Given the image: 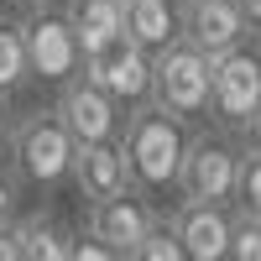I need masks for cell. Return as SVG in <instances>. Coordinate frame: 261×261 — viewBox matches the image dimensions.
Listing matches in <instances>:
<instances>
[{
	"label": "cell",
	"instance_id": "28",
	"mask_svg": "<svg viewBox=\"0 0 261 261\" xmlns=\"http://www.w3.org/2000/svg\"><path fill=\"white\" fill-rule=\"evenodd\" d=\"M6 6H11V0H0V16H6Z\"/></svg>",
	"mask_w": 261,
	"mask_h": 261
},
{
	"label": "cell",
	"instance_id": "25",
	"mask_svg": "<svg viewBox=\"0 0 261 261\" xmlns=\"http://www.w3.org/2000/svg\"><path fill=\"white\" fill-rule=\"evenodd\" d=\"M0 261H21V256H16V235H11V225L0 230Z\"/></svg>",
	"mask_w": 261,
	"mask_h": 261
},
{
	"label": "cell",
	"instance_id": "23",
	"mask_svg": "<svg viewBox=\"0 0 261 261\" xmlns=\"http://www.w3.org/2000/svg\"><path fill=\"white\" fill-rule=\"evenodd\" d=\"M11 130H16V115H11V99H0V162L11 151Z\"/></svg>",
	"mask_w": 261,
	"mask_h": 261
},
{
	"label": "cell",
	"instance_id": "16",
	"mask_svg": "<svg viewBox=\"0 0 261 261\" xmlns=\"http://www.w3.org/2000/svg\"><path fill=\"white\" fill-rule=\"evenodd\" d=\"M27 47H21V27L11 16H0V99H11L16 89H27Z\"/></svg>",
	"mask_w": 261,
	"mask_h": 261
},
{
	"label": "cell",
	"instance_id": "14",
	"mask_svg": "<svg viewBox=\"0 0 261 261\" xmlns=\"http://www.w3.org/2000/svg\"><path fill=\"white\" fill-rule=\"evenodd\" d=\"M16 256L21 261H68L73 251V230L58 220L53 209H32V214H16Z\"/></svg>",
	"mask_w": 261,
	"mask_h": 261
},
{
	"label": "cell",
	"instance_id": "22",
	"mask_svg": "<svg viewBox=\"0 0 261 261\" xmlns=\"http://www.w3.org/2000/svg\"><path fill=\"white\" fill-rule=\"evenodd\" d=\"M68 261H125L115 246H105V241H94V235H73V251H68Z\"/></svg>",
	"mask_w": 261,
	"mask_h": 261
},
{
	"label": "cell",
	"instance_id": "11",
	"mask_svg": "<svg viewBox=\"0 0 261 261\" xmlns=\"http://www.w3.org/2000/svg\"><path fill=\"white\" fill-rule=\"evenodd\" d=\"M172 220V235L188 261H225V246H230V209L225 204H172L167 209Z\"/></svg>",
	"mask_w": 261,
	"mask_h": 261
},
{
	"label": "cell",
	"instance_id": "6",
	"mask_svg": "<svg viewBox=\"0 0 261 261\" xmlns=\"http://www.w3.org/2000/svg\"><path fill=\"white\" fill-rule=\"evenodd\" d=\"M21 27V47H27V73L42 79V84H63L79 73V42L68 32V21H63V11L53 6H27V16L16 21Z\"/></svg>",
	"mask_w": 261,
	"mask_h": 261
},
{
	"label": "cell",
	"instance_id": "9",
	"mask_svg": "<svg viewBox=\"0 0 261 261\" xmlns=\"http://www.w3.org/2000/svg\"><path fill=\"white\" fill-rule=\"evenodd\" d=\"M178 37L193 53L220 58L230 47H246L251 27H246V16L235 11V0H178Z\"/></svg>",
	"mask_w": 261,
	"mask_h": 261
},
{
	"label": "cell",
	"instance_id": "10",
	"mask_svg": "<svg viewBox=\"0 0 261 261\" xmlns=\"http://www.w3.org/2000/svg\"><path fill=\"white\" fill-rule=\"evenodd\" d=\"M151 214H157V204H151L146 193L125 188V193H115V199H94V204H84V235H94V241L115 246V251L125 256V251L146 235Z\"/></svg>",
	"mask_w": 261,
	"mask_h": 261
},
{
	"label": "cell",
	"instance_id": "3",
	"mask_svg": "<svg viewBox=\"0 0 261 261\" xmlns=\"http://www.w3.org/2000/svg\"><path fill=\"white\" fill-rule=\"evenodd\" d=\"M146 105H157L162 115L183 120V125H199L209 110V58L193 53L183 37H172L162 53H151Z\"/></svg>",
	"mask_w": 261,
	"mask_h": 261
},
{
	"label": "cell",
	"instance_id": "27",
	"mask_svg": "<svg viewBox=\"0 0 261 261\" xmlns=\"http://www.w3.org/2000/svg\"><path fill=\"white\" fill-rule=\"evenodd\" d=\"M21 6H47V0H21Z\"/></svg>",
	"mask_w": 261,
	"mask_h": 261
},
{
	"label": "cell",
	"instance_id": "8",
	"mask_svg": "<svg viewBox=\"0 0 261 261\" xmlns=\"http://www.w3.org/2000/svg\"><path fill=\"white\" fill-rule=\"evenodd\" d=\"M79 73L94 84V89H105L120 110H130V105H141L146 99V84H151V53H141L136 42H125L115 37L105 53L94 58H84L79 63Z\"/></svg>",
	"mask_w": 261,
	"mask_h": 261
},
{
	"label": "cell",
	"instance_id": "21",
	"mask_svg": "<svg viewBox=\"0 0 261 261\" xmlns=\"http://www.w3.org/2000/svg\"><path fill=\"white\" fill-rule=\"evenodd\" d=\"M230 141H235V151H241V157H261V105L230 130Z\"/></svg>",
	"mask_w": 261,
	"mask_h": 261
},
{
	"label": "cell",
	"instance_id": "26",
	"mask_svg": "<svg viewBox=\"0 0 261 261\" xmlns=\"http://www.w3.org/2000/svg\"><path fill=\"white\" fill-rule=\"evenodd\" d=\"M251 53L261 58V27H251Z\"/></svg>",
	"mask_w": 261,
	"mask_h": 261
},
{
	"label": "cell",
	"instance_id": "13",
	"mask_svg": "<svg viewBox=\"0 0 261 261\" xmlns=\"http://www.w3.org/2000/svg\"><path fill=\"white\" fill-rule=\"evenodd\" d=\"M120 37L141 53H162L178 37V0H120Z\"/></svg>",
	"mask_w": 261,
	"mask_h": 261
},
{
	"label": "cell",
	"instance_id": "18",
	"mask_svg": "<svg viewBox=\"0 0 261 261\" xmlns=\"http://www.w3.org/2000/svg\"><path fill=\"white\" fill-rule=\"evenodd\" d=\"M230 214H251V220H261V157H241L235 193H230Z\"/></svg>",
	"mask_w": 261,
	"mask_h": 261
},
{
	"label": "cell",
	"instance_id": "1",
	"mask_svg": "<svg viewBox=\"0 0 261 261\" xmlns=\"http://www.w3.org/2000/svg\"><path fill=\"white\" fill-rule=\"evenodd\" d=\"M183 146H188V125L162 115L157 105H130V115L120 125V151H125V167H130V188L146 193V199H162L178 183V162H183Z\"/></svg>",
	"mask_w": 261,
	"mask_h": 261
},
{
	"label": "cell",
	"instance_id": "17",
	"mask_svg": "<svg viewBox=\"0 0 261 261\" xmlns=\"http://www.w3.org/2000/svg\"><path fill=\"white\" fill-rule=\"evenodd\" d=\"M125 261H188V256H183V246H178V235H172L167 209H157V214H151L146 235L125 251Z\"/></svg>",
	"mask_w": 261,
	"mask_h": 261
},
{
	"label": "cell",
	"instance_id": "24",
	"mask_svg": "<svg viewBox=\"0 0 261 261\" xmlns=\"http://www.w3.org/2000/svg\"><path fill=\"white\" fill-rule=\"evenodd\" d=\"M235 11L246 16V27H261V0H235Z\"/></svg>",
	"mask_w": 261,
	"mask_h": 261
},
{
	"label": "cell",
	"instance_id": "20",
	"mask_svg": "<svg viewBox=\"0 0 261 261\" xmlns=\"http://www.w3.org/2000/svg\"><path fill=\"white\" fill-rule=\"evenodd\" d=\"M21 199H27L21 178L11 172V162H0V230H6V225H16V214H21Z\"/></svg>",
	"mask_w": 261,
	"mask_h": 261
},
{
	"label": "cell",
	"instance_id": "2",
	"mask_svg": "<svg viewBox=\"0 0 261 261\" xmlns=\"http://www.w3.org/2000/svg\"><path fill=\"white\" fill-rule=\"evenodd\" d=\"M11 172L21 178V188H42L53 193L68 183V167H73V136L63 130L58 110H32L21 115L11 130Z\"/></svg>",
	"mask_w": 261,
	"mask_h": 261
},
{
	"label": "cell",
	"instance_id": "5",
	"mask_svg": "<svg viewBox=\"0 0 261 261\" xmlns=\"http://www.w3.org/2000/svg\"><path fill=\"white\" fill-rule=\"evenodd\" d=\"M256 105H261V58L251 47H230L220 58H209V110H204V120H214V130L230 136Z\"/></svg>",
	"mask_w": 261,
	"mask_h": 261
},
{
	"label": "cell",
	"instance_id": "7",
	"mask_svg": "<svg viewBox=\"0 0 261 261\" xmlns=\"http://www.w3.org/2000/svg\"><path fill=\"white\" fill-rule=\"evenodd\" d=\"M58 120H63V130L73 136V146H94V141H120V125H125V115H120V105L105 94V89H94L84 73H73V79H63L58 84Z\"/></svg>",
	"mask_w": 261,
	"mask_h": 261
},
{
	"label": "cell",
	"instance_id": "15",
	"mask_svg": "<svg viewBox=\"0 0 261 261\" xmlns=\"http://www.w3.org/2000/svg\"><path fill=\"white\" fill-rule=\"evenodd\" d=\"M63 21H68L79 53L94 58L120 37V0H63Z\"/></svg>",
	"mask_w": 261,
	"mask_h": 261
},
{
	"label": "cell",
	"instance_id": "12",
	"mask_svg": "<svg viewBox=\"0 0 261 261\" xmlns=\"http://www.w3.org/2000/svg\"><path fill=\"white\" fill-rule=\"evenodd\" d=\"M68 178H73V188H79V199H84V204L125 193V188H130V167H125L120 141L73 146V167H68Z\"/></svg>",
	"mask_w": 261,
	"mask_h": 261
},
{
	"label": "cell",
	"instance_id": "4",
	"mask_svg": "<svg viewBox=\"0 0 261 261\" xmlns=\"http://www.w3.org/2000/svg\"><path fill=\"white\" fill-rule=\"evenodd\" d=\"M235 172H241V151H235V141L225 130H193L188 146H183L172 193H178L183 204H225L230 209Z\"/></svg>",
	"mask_w": 261,
	"mask_h": 261
},
{
	"label": "cell",
	"instance_id": "19",
	"mask_svg": "<svg viewBox=\"0 0 261 261\" xmlns=\"http://www.w3.org/2000/svg\"><path fill=\"white\" fill-rule=\"evenodd\" d=\"M225 261H261V220H251V214H230Z\"/></svg>",
	"mask_w": 261,
	"mask_h": 261
}]
</instances>
